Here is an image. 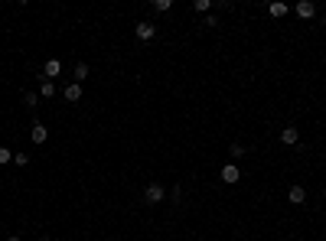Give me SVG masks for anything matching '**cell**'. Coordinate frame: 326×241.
Returning a JSON list of instances; mask_svg holds the SVG:
<instances>
[{"label": "cell", "instance_id": "e0dca14e", "mask_svg": "<svg viewBox=\"0 0 326 241\" xmlns=\"http://www.w3.org/2000/svg\"><path fill=\"white\" fill-rule=\"evenodd\" d=\"M13 163H17V166H26V163H30V156H26V154H13Z\"/></svg>", "mask_w": 326, "mask_h": 241}, {"label": "cell", "instance_id": "3957f363", "mask_svg": "<svg viewBox=\"0 0 326 241\" xmlns=\"http://www.w3.org/2000/svg\"><path fill=\"white\" fill-rule=\"evenodd\" d=\"M287 199H290L293 206H304V202H307V189L300 186V183H293V186L287 189Z\"/></svg>", "mask_w": 326, "mask_h": 241}, {"label": "cell", "instance_id": "5b68a950", "mask_svg": "<svg viewBox=\"0 0 326 241\" xmlns=\"http://www.w3.org/2000/svg\"><path fill=\"white\" fill-rule=\"evenodd\" d=\"M59 72H62V62H59V59H49V62L43 66V75L49 78V82H53V78L59 75Z\"/></svg>", "mask_w": 326, "mask_h": 241}, {"label": "cell", "instance_id": "8992f818", "mask_svg": "<svg viewBox=\"0 0 326 241\" xmlns=\"http://www.w3.org/2000/svg\"><path fill=\"white\" fill-rule=\"evenodd\" d=\"M297 140H300V131H297V127H284V131H281V143L293 147Z\"/></svg>", "mask_w": 326, "mask_h": 241}, {"label": "cell", "instance_id": "44dd1931", "mask_svg": "<svg viewBox=\"0 0 326 241\" xmlns=\"http://www.w3.org/2000/svg\"><path fill=\"white\" fill-rule=\"evenodd\" d=\"M323 199H326V189H323Z\"/></svg>", "mask_w": 326, "mask_h": 241}, {"label": "cell", "instance_id": "7c38bea8", "mask_svg": "<svg viewBox=\"0 0 326 241\" xmlns=\"http://www.w3.org/2000/svg\"><path fill=\"white\" fill-rule=\"evenodd\" d=\"M268 13H271V17H284V13H287V3H271Z\"/></svg>", "mask_w": 326, "mask_h": 241}, {"label": "cell", "instance_id": "6da1fadb", "mask_svg": "<svg viewBox=\"0 0 326 241\" xmlns=\"http://www.w3.org/2000/svg\"><path fill=\"white\" fill-rule=\"evenodd\" d=\"M163 196H166L163 183H147V189H144V202H147V206H160Z\"/></svg>", "mask_w": 326, "mask_h": 241}, {"label": "cell", "instance_id": "2e32d148", "mask_svg": "<svg viewBox=\"0 0 326 241\" xmlns=\"http://www.w3.org/2000/svg\"><path fill=\"white\" fill-rule=\"evenodd\" d=\"M10 160H13V154H10V150H7V147H0V166H7V163H10Z\"/></svg>", "mask_w": 326, "mask_h": 241}, {"label": "cell", "instance_id": "9a60e30c", "mask_svg": "<svg viewBox=\"0 0 326 241\" xmlns=\"http://www.w3.org/2000/svg\"><path fill=\"white\" fill-rule=\"evenodd\" d=\"M23 101H26V104H30V108L36 111V104H39V95H33V91H26V95H23Z\"/></svg>", "mask_w": 326, "mask_h": 241}, {"label": "cell", "instance_id": "52a82bcc", "mask_svg": "<svg viewBox=\"0 0 326 241\" xmlns=\"http://www.w3.org/2000/svg\"><path fill=\"white\" fill-rule=\"evenodd\" d=\"M293 10H297V17H304V20H310V17H313V13H316V7H313V3H310V0H300V3H297Z\"/></svg>", "mask_w": 326, "mask_h": 241}, {"label": "cell", "instance_id": "5bb4252c", "mask_svg": "<svg viewBox=\"0 0 326 241\" xmlns=\"http://www.w3.org/2000/svg\"><path fill=\"white\" fill-rule=\"evenodd\" d=\"M228 156H235V160L245 156V147H241V143H232V147H228Z\"/></svg>", "mask_w": 326, "mask_h": 241}, {"label": "cell", "instance_id": "30bf717a", "mask_svg": "<svg viewBox=\"0 0 326 241\" xmlns=\"http://www.w3.org/2000/svg\"><path fill=\"white\" fill-rule=\"evenodd\" d=\"M53 95H55V82L43 78V85H39V98H53Z\"/></svg>", "mask_w": 326, "mask_h": 241}, {"label": "cell", "instance_id": "4fadbf2b", "mask_svg": "<svg viewBox=\"0 0 326 241\" xmlns=\"http://www.w3.org/2000/svg\"><path fill=\"white\" fill-rule=\"evenodd\" d=\"M170 7H173V0H153V10L157 13H166Z\"/></svg>", "mask_w": 326, "mask_h": 241}, {"label": "cell", "instance_id": "8fae6325", "mask_svg": "<svg viewBox=\"0 0 326 241\" xmlns=\"http://www.w3.org/2000/svg\"><path fill=\"white\" fill-rule=\"evenodd\" d=\"M85 78H88V66H85V62H78V66H75V82L82 85Z\"/></svg>", "mask_w": 326, "mask_h": 241}, {"label": "cell", "instance_id": "ffe728a7", "mask_svg": "<svg viewBox=\"0 0 326 241\" xmlns=\"http://www.w3.org/2000/svg\"><path fill=\"white\" fill-rule=\"evenodd\" d=\"M39 241H53V238H49V235H43V238H39Z\"/></svg>", "mask_w": 326, "mask_h": 241}, {"label": "cell", "instance_id": "7a4b0ae2", "mask_svg": "<svg viewBox=\"0 0 326 241\" xmlns=\"http://www.w3.org/2000/svg\"><path fill=\"white\" fill-rule=\"evenodd\" d=\"M153 36H157V26H153V23H137V39H141V43H150Z\"/></svg>", "mask_w": 326, "mask_h": 241}, {"label": "cell", "instance_id": "d6986e66", "mask_svg": "<svg viewBox=\"0 0 326 241\" xmlns=\"http://www.w3.org/2000/svg\"><path fill=\"white\" fill-rule=\"evenodd\" d=\"M7 241H20V235H7Z\"/></svg>", "mask_w": 326, "mask_h": 241}, {"label": "cell", "instance_id": "ba28073f", "mask_svg": "<svg viewBox=\"0 0 326 241\" xmlns=\"http://www.w3.org/2000/svg\"><path fill=\"white\" fill-rule=\"evenodd\" d=\"M46 137H49V131H46V124H33V143H46Z\"/></svg>", "mask_w": 326, "mask_h": 241}, {"label": "cell", "instance_id": "9c48e42d", "mask_svg": "<svg viewBox=\"0 0 326 241\" xmlns=\"http://www.w3.org/2000/svg\"><path fill=\"white\" fill-rule=\"evenodd\" d=\"M62 95H65V101H78V98H82V85H78V82H72V85H65Z\"/></svg>", "mask_w": 326, "mask_h": 241}, {"label": "cell", "instance_id": "277c9868", "mask_svg": "<svg viewBox=\"0 0 326 241\" xmlns=\"http://www.w3.org/2000/svg\"><path fill=\"white\" fill-rule=\"evenodd\" d=\"M241 179V170L235 163H228V166H222V183H238Z\"/></svg>", "mask_w": 326, "mask_h": 241}, {"label": "cell", "instance_id": "ac0fdd59", "mask_svg": "<svg viewBox=\"0 0 326 241\" xmlns=\"http://www.w3.org/2000/svg\"><path fill=\"white\" fill-rule=\"evenodd\" d=\"M209 7H212L209 0H196V10H199V13H209Z\"/></svg>", "mask_w": 326, "mask_h": 241}]
</instances>
